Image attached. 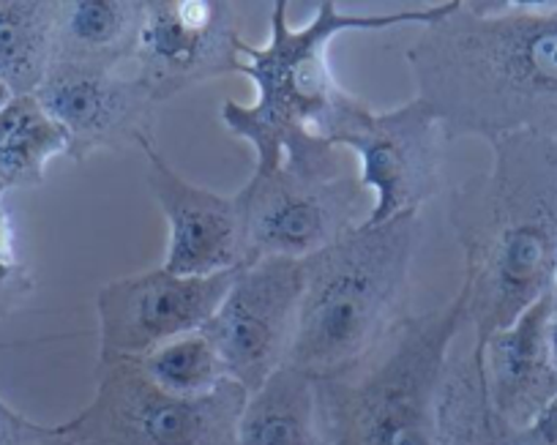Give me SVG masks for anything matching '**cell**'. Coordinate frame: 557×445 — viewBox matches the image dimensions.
I'll return each mask as SVG.
<instances>
[{"label":"cell","instance_id":"cell-27","mask_svg":"<svg viewBox=\"0 0 557 445\" xmlns=\"http://www.w3.org/2000/svg\"><path fill=\"white\" fill-rule=\"evenodd\" d=\"M552 304H555V309H557V273H555V284H552Z\"/></svg>","mask_w":557,"mask_h":445},{"label":"cell","instance_id":"cell-25","mask_svg":"<svg viewBox=\"0 0 557 445\" xmlns=\"http://www.w3.org/2000/svg\"><path fill=\"white\" fill-rule=\"evenodd\" d=\"M549 350H552V363H555V372H557V309L552 314V323H549Z\"/></svg>","mask_w":557,"mask_h":445},{"label":"cell","instance_id":"cell-15","mask_svg":"<svg viewBox=\"0 0 557 445\" xmlns=\"http://www.w3.org/2000/svg\"><path fill=\"white\" fill-rule=\"evenodd\" d=\"M146 0H61L52 61L121 72L132 63Z\"/></svg>","mask_w":557,"mask_h":445},{"label":"cell","instance_id":"cell-13","mask_svg":"<svg viewBox=\"0 0 557 445\" xmlns=\"http://www.w3.org/2000/svg\"><path fill=\"white\" fill-rule=\"evenodd\" d=\"M146 181L168 222L162 265L175 276H216L246 265L244 217L238 197L191 184L159 153L157 143L139 145Z\"/></svg>","mask_w":557,"mask_h":445},{"label":"cell","instance_id":"cell-1","mask_svg":"<svg viewBox=\"0 0 557 445\" xmlns=\"http://www.w3.org/2000/svg\"><path fill=\"white\" fill-rule=\"evenodd\" d=\"M416 99L446 143L508 134L557 139V3L457 0L405 50Z\"/></svg>","mask_w":557,"mask_h":445},{"label":"cell","instance_id":"cell-4","mask_svg":"<svg viewBox=\"0 0 557 445\" xmlns=\"http://www.w3.org/2000/svg\"><path fill=\"white\" fill-rule=\"evenodd\" d=\"M421 213L358 224L301 260L304 295L285 367L312 380L339 378L374 356L401 318Z\"/></svg>","mask_w":557,"mask_h":445},{"label":"cell","instance_id":"cell-12","mask_svg":"<svg viewBox=\"0 0 557 445\" xmlns=\"http://www.w3.org/2000/svg\"><path fill=\"white\" fill-rule=\"evenodd\" d=\"M34 96L63 128L69 159L77 164L94 153H123L153 139L159 104L134 74L52 61Z\"/></svg>","mask_w":557,"mask_h":445},{"label":"cell","instance_id":"cell-28","mask_svg":"<svg viewBox=\"0 0 557 445\" xmlns=\"http://www.w3.org/2000/svg\"><path fill=\"white\" fill-rule=\"evenodd\" d=\"M63 445H83V443H74V440L66 437V440H63Z\"/></svg>","mask_w":557,"mask_h":445},{"label":"cell","instance_id":"cell-10","mask_svg":"<svg viewBox=\"0 0 557 445\" xmlns=\"http://www.w3.org/2000/svg\"><path fill=\"white\" fill-rule=\"evenodd\" d=\"M235 273L175 276L153 268L101 284L96 293V363L139 361L168 342L200 331L224 301Z\"/></svg>","mask_w":557,"mask_h":445},{"label":"cell","instance_id":"cell-6","mask_svg":"<svg viewBox=\"0 0 557 445\" xmlns=\"http://www.w3.org/2000/svg\"><path fill=\"white\" fill-rule=\"evenodd\" d=\"M246 399L235 380L189 399L151 383L137 361H107L96 363L90 401L63 427L83 445H238Z\"/></svg>","mask_w":557,"mask_h":445},{"label":"cell","instance_id":"cell-26","mask_svg":"<svg viewBox=\"0 0 557 445\" xmlns=\"http://www.w3.org/2000/svg\"><path fill=\"white\" fill-rule=\"evenodd\" d=\"M12 99H14V94H12V90H9L7 85L0 83V110H3V107H7L9 101H12Z\"/></svg>","mask_w":557,"mask_h":445},{"label":"cell","instance_id":"cell-19","mask_svg":"<svg viewBox=\"0 0 557 445\" xmlns=\"http://www.w3.org/2000/svg\"><path fill=\"white\" fill-rule=\"evenodd\" d=\"M437 434L441 445H517L513 432L492 412L484 372L470 353L448 361L437 401Z\"/></svg>","mask_w":557,"mask_h":445},{"label":"cell","instance_id":"cell-3","mask_svg":"<svg viewBox=\"0 0 557 445\" xmlns=\"http://www.w3.org/2000/svg\"><path fill=\"white\" fill-rule=\"evenodd\" d=\"M457 0L424 9H401L394 14H342L334 0H323L304 28L287 23V0L271 7L268 41L240 47L238 74L257 88L255 104L227 99L222 104L224 128L244 139L255 151V173H273L285 168L307 178L345 175L339 148L320 137L331 112L347 94L336 85L329 63V47L336 36L352 30H391L401 25H424L446 17Z\"/></svg>","mask_w":557,"mask_h":445},{"label":"cell","instance_id":"cell-18","mask_svg":"<svg viewBox=\"0 0 557 445\" xmlns=\"http://www.w3.org/2000/svg\"><path fill=\"white\" fill-rule=\"evenodd\" d=\"M61 0H0V83L14 96L36 94L55 52Z\"/></svg>","mask_w":557,"mask_h":445},{"label":"cell","instance_id":"cell-22","mask_svg":"<svg viewBox=\"0 0 557 445\" xmlns=\"http://www.w3.org/2000/svg\"><path fill=\"white\" fill-rule=\"evenodd\" d=\"M34 289L36 279L23 260L0 262V320L17 312L28 301Z\"/></svg>","mask_w":557,"mask_h":445},{"label":"cell","instance_id":"cell-21","mask_svg":"<svg viewBox=\"0 0 557 445\" xmlns=\"http://www.w3.org/2000/svg\"><path fill=\"white\" fill-rule=\"evenodd\" d=\"M66 427L55 423H36L14 410L3 396H0V445H63Z\"/></svg>","mask_w":557,"mask_h":445},{"label":"cell","instance_id":"cell-8","mask_svg":"<svg viewBox=\"0 0 557 445\" xmlns=\"http://www.w3.org/2000/svg\"><path fill=\"white\" fill-rule=\"evenodd\" d=\"M244 217L246 262L307 260L367 219L358 175L307 178L278 168L251 173L235 191Z\"/></svg>","mask_w":557,"mask_h":445},{"label":"cell","instance_id":"cell-9","mask_svg":"<svg viewBox=\"0 0 557 445\" xmlns=\"http://www.w3.org/2000/svg\"><path fill=\"white\" fill-rule=\"evenodd\" d=\"M304 295L301 260L246 262L238 268L224 301L202 325L230 380L246 394L260 391L285 367L296 336Z\"/></svg>","mask_w":557,"mask_h":445},{"label":"cell","instance_id":"cell-17","mask_svg":"<svg viewBox=\"0 0 557 445\" xmlns=\"http://www.w3.org/2000/svg\"><path fill=\"white\" fill-rule=\"evenodd\" d=\"M69 157V139L34 94L14 96L0 110V186L39 189L47 164Z\"/></svg>","mask_w":557,"mask_h":445},{"label":"cell","instance_id":"cell-7","mask_svg":"<svg viewBox=\"0 0 557 445\" xmlns=\"http://www.w3.org/2000/svg\"><path fill=\"white\" fill-rule=\"evenodd\" d=\"M320 137L358 157V181L374 197L361 224L374 227L421 213L446 191L443 151L448 143L435 112L416 96L388 112H374L363 99L345 94Z\"/></svg>","mask_w":557,"mask_h":445},{"label":"cell","instance_id":"cell-16","mask_svg":"<svg viewBox=\"0 0 557 445\" xmlns=\"http://www.w3.org/2000/svg\"><path fill=\"white\" fill-rule=\"evenodd\" d=\"M238 445H329L314 380L282 367L260 391L249 394Z\"/></svg>","mask_w":557,"mask_h":445},{"label":"cell","instance_id":"cell-11","mask_svg":"<svg viewBox=\"0 0 557 445\" xmlns=\"http://www.w3.org/2000/svg\"><path fill=\"white\" fill-rule=\"evenodd\" d=\"M240 7L230 0H146L134 77L157 104L195 85L235 74L244 63Z\"/></svg>","mask_w":557,"mask_h":445},{"label":"cell","instance_id":"cell-5","mask_svg":"<svg viewBox=\"0 0 557 445\" xmlns=\"http://www.w3.org/2000/svg\"><path fill=\"white\" fill-rule=\"evenodd\" d=\"M470 323V295L424 314H401L367 363L314 380L329 445H441L437 401L451 345Z\"/></svg>","mask_w":557,"mask_h":445},{"label":"cell","instance_id":"cell-24","mask_svg":"<svg viewBox=\"0 0 557 445\" xmlns=\"http://www.w3.org/2000/svg\"><path fill=\"white\" fill-rule=\"evenodd\" d=\"M3 195H7V189L0 186V262H20L23 257H20V251H17V235H14V224H12V219H9L7 208H3Z\"/></svg>","mask_w":557,"mask_h":445},{"label":"cell","instance_id":"cell-14","mask_svg":"<svg viewBox=\"0 0 557 445\" xmlns=\"http://www.w3.org/2000/svg\"><path fill=\"white\" fill-rule=\"evenodd\" d=\"M552 295L535 301L508 329L486 339L475 361L484 369L492 412L508 432L528 427L557 394V372L549 350Z\"/></svg>","mask_w":557,"mask_h":445},{"label":"cell","instance_id":"cell-23","mask_svg":"<svg viewBox=\"0 0 557 445\" xmlns=\"http://www.w3.org/2000/svg\"><path fill=\"white\" fill-rule=\"evenodd\" d=\"M517 445H557V394L539 410L524 429L513 432Z\"/></svg>","mask_w":557,"mask_h":445},{"label":"cell","instance_id":"cell-20","mask_svg":"<svg viewBox=\"0 0 557 445\" xmlns=\"http://www.w3.org/2000/svg\"><path fill=\"white\" fill-rule=\"evenodd\" d=\"M137 363L159 388L175 396H189V399L211 394L224 380H230L216 347L202 331L168 342L159 350L148 353L146 358H139Z\"/></svg>","mask_w":557,"mask_h":445},{"label":"cell","instance_id":"cell-2","mask_svg":"<svg viewBox=\"0 0 557 445\" xmlns=\"http://www.w3.org/2000/svg\"><path fill=\"white\" fill-rule=\"evenodd\" d=\"M492 164L451 191L448 224L465 255L473 350L552 293L557 273V139L508 134Z\"/></svg>","mask_w":557,"mask_h":445}]
</instances>
